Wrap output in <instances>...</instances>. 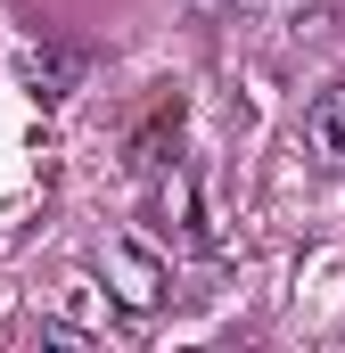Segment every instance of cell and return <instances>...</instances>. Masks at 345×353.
<instances>
[{
  "label": "cell",
  "instance_id": "1",
  "mask_svg": "<svg viewBox=\"0 0 345 353\" xmlns=\"http://www.w3.org/2000/svg\"><path fill=\"white\" fill-rule=\"evenodd\" d=\"M99 271H107V288H115L124 312H157V304H165V263H157L140 239H107Z\"/></svg>",
  "mask_w": 345,
  "mask_h": 353
},
{
  "label": "cell",
  "instance_id": "2",
  "mask_svg": "<svg viewBox=\"0 0 345 353\" xmlns=\"http://www.w3.org/2000/svg\"><path fill=\"white\" fill-rule=\"evenodd\" d=\"M304 148H313L321 165H345V74L304 107Z\"/></svg>",
  "mask_w": 345,
  "mask_h": 353
},
{
  "label": "cell",
  "instance_id": "3",
  "mask_svg": "<svg viewBox=\"0 0 345 353\" xmlns=\"http://www.w3.org/2000/svg\"><path fill=\"white\" fill-rule=\"evenodd\" d=\"M83 50H58V41H33L25 50V83L41 90V99H66V90H83Z\"/></svg>",
  "mask_w": 345,
  "mask_h": 353
},
{
  "label": "cell",
  "instance_id": "4",
  "mask_svg": "<svg viewBox=\"0 0 345 353\" xmlns=\"http://www.w3.org/2000/svg\"><path fill=\"white\" fill-rule=\"evenodd\" d=\"M157 214H165L181 239H197V247L214 239V230H206V214H197V181H189V173H165V181H157Z\"/></svg>",
  "mask_w": 345,
  "mask_h": 353
},
{
  "label": "cell",
  "instance_id": "5",
  "mask_svg": "<svg viewBox=\"0 0 345 353\" xmlns=\"http://www.w3.org/2000/svg\"><path fill=\"white\" fill-rule=\"evenodd\" d=\"M41 345H50V353H90V329H75V321H41Z\"/></svg>",
  "mask_w": 345,
  "mask_h": 353
}]
</instances>
